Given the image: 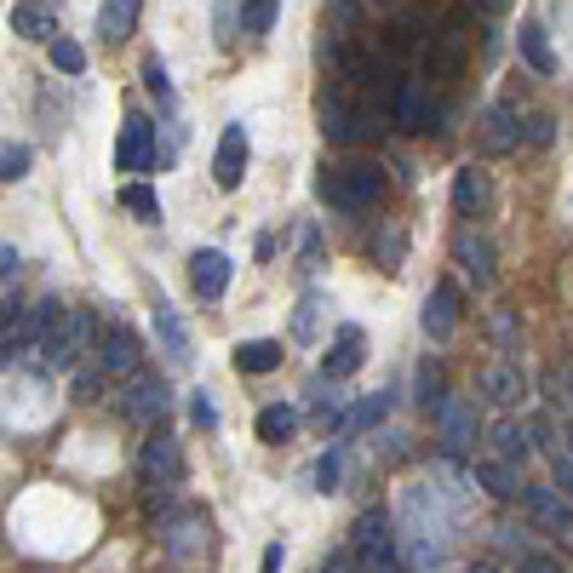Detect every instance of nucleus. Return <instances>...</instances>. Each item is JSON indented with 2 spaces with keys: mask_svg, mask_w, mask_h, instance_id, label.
Wrapping results in <instances>:
<instances>
[{
  "mask_svg": "<svg viewBox=\"0 0 573 573\" xmlns=\"http://www.w3.org/2000/svg\"><path fill=\"white\" fill-rule=\"evenodd\" d=\"M92 333H98V327H92V310H64L52 333L40 339L35 367H40V373H52V379H58V373H75V361L92 351Z\"/></svg>",
  "mask_w": 573,
  "mask_h": 573,
  "instance_id": "obj_1",
  "label": "nucleus"
},
{
  "mask_svg": "<svg viewBox=\"0 0 573 573\" xmlns=\"http://www.w3.org/2000/svg\"><path fill=\"white\" fill-rule=\"evenodd\" d=\"M384 190H391V178H384L379 161H351V167H339L333 178H321V195L333 201L339 213H367V207H379Z\"/></svg>",
  "mask_w": 573,
  "mask_h": 573,
  "instance_id": "obj_2",
  "label": "nucleus"
},
{
  "mask_svg": "<svg viewBox=\"0 0 573 573\" xmlns=\"http://www.w3.org/2000/svg\"><path fill=\"white\" fill-rule=\"evenodd\" d=\"M436 436H442V454H447V459H470V447H476V436H482L476 402L447 396V402L436 407Z\"/></svg>",
  "mask_w": 573,
  "mask_h": 573,
  "instance_id": "obj_3",
  "label": "nucleus"
},
{
  "mask_svg": "<svg viewBox=\"0 0 573 573\" xmlns=\"http://www.w3.org/2000/svg\"><path fill=\"white\" fill-rule=\"evenodd\" d=\"M167 402H173L167 396V379H155V373H143V367H138V373L127 379V391H120V413L150 430V424L167 419Z\"/></svg>",
  "mask_w": 573,
  "mask_h": 573,
  "instance_id": "obj_4",
  "label": "nucleus"
},
{
  "mask_svg": "<svg viewBox=\"0 0 573 573\" xmlns=\"http://www.w3.org/2000/svg\"><path fill=\"white\" fill-rule=\"evenodd\" d=\"M522 505L534 527H545L550 539H562L573 550V499H562V487H522Z\"/></svg>",
  "mask_w": 573,
  "mask_h": 573,
  "instance_id": "obj_5",
  "label": "nucleus"
},
{
  "mask_svg": "<svg viewBox=\"0 0 573 573\" xmlns=\"http://www.w3.org/2000/svg\"><path fill=\"white\" fill-rule=\"evenodd\" d=\"M351 539H356V557H361L367 568H373V573L396 562V522L384 517V510H361Z\"/></svg>",
  "mask_w": 573,
  "mask_h": 573,
  "instance_id": "obj_6",
  "label": "nucleus"
},
{
  "mask_svg": "<svg viewBox=\"0 0 573 573\" xmlns=\"http://www.w3.org/2000/svg\"><path fill=\"white\" fill-rule=\"evenodd\" d=\"M115 167H120V173H150V167H155V120L143 115V110H132L127 120H120Z\"/></svg>",
  "mask_w": 573,
  "mask_h": 573,
  "instance_id": "obj_7",
  "label": "nucleus"
},
{
  "mask_svg": "<svg viewBox=\"0 0 573 573\" xmlns=\"http://www.w3.org/2000/svg\"><path fill=\"white\" fill-rule=\"evenodd\" d=\"M98 367H104V379H132L138 367H143V344H138V333L132 327H110L104 339H98Z\"/></svg>",
  "mask_w": 573,
  "mask_h": 573,
  "instance_id": "obj_8",
  "label": "nucleus"
},
{
  "mask_svg": "<svg viewBox=\"0 0 573 573\" xmlns=\"http://www.w3.org/2000/svg\"><path fill=\"white\" fill-rule=\"evenodd\" d=\"M482 396L494 402V407H505V413H517V407L527 402V379H522V367L510 361V356H494L482 367Z\"/></svg>",
  "mask_w": 573,
  "mask_h": 573,
  "instance_id": "obj_9",
  "label": "nucleus"
},
{
  "mask_svg": "<svg viewBox=\"0 0 573 573\" xmlns=\"http://www.w3.org/2000/svg\"><path fill=\"white\" fill-rule=\"evenodd\" d=\"M424 339L430 344H447L459 333V286L454 281H442V286H430V298H424Z\"/></svg>",
  "mask_w": 573,
  "mask_h": 573,
  "instance_id": "obj_10",
  "label": "nucleus"
},
{
  "mask_svg": "<svg viewBox=\"0 0 573 573\" xmlns=\"http://www.w3.org/2000/svg\"><path fill=\"white\" fill-rule=\"evenodd\" d=\"M161 534H167V557H173L178 568H190L201 550H207V522H201L195 510H178V517H167V527H161Z\"/></svg>",
  "mask_w": 573,
  "mask_h": 573,
  "instance_id": "obj_11",
  "label": "nucleus"
},
{
  "mask_svg": "<svg viewBox=\"0 0 573 573\" xmlns=\"http://www.w3.org/2000/svg\"><path fill=\"white\" fill-rule=\"evenodd\" d=\"M247 127L241 120H230L224 127V138H218V161H213V178H218V190H235L241 178H247Z\"/></svg>",
  "mask_w": 573,
  "mask_h": 573,
  "instance_id": "obj_12",
  "label": "nucleus"
},
{
  "mask_svg": "<svg viewBox=\"0 0 573 573\" xmlns=\"http://www.w3.org/2000/svg\"><path fill=\"white\" fill-rule=\"evenodd\" d=\"M454 213L459 218H487L494 213V178L482 167H459L454 173Z\"/></svg>",
  "mask_w": 573,
  "mask_h": 573,
  "instance_id": "obj_13",
  "label": "nucleus"
},
{
  "mask_svg": "<svg viewBox=\"0 0 573 573\" xmlns=\"http://www.w3.org/2000/svg\"><path fill=\"white\" fill-rule=\"evenodd\" d=\"M454 258H459V270L470 276V286H476V293H487V286H494V241H487L482 230H464V235L454 241Z\"/></svg>",
  "mask_w": 573,
  "mask_h": 573,
  "instance_id": "obj_14",
  "label": "nucleus"
},
{
  "mask_svg": "<svg viewBox=\"0 0 573 573\" xmlns=\"http://www.w3.org/2000/svg\"><path fill=\"white\" fill-rule=\"evenodd\" d=\"M138 470H143L150 482L173 487V482L183 476V447H178L173 436H150V442H143V454H138Z\"/></svg>",
  "mask_w": 573,
  "mask_h": 573,
  "instance_id": "obj_15",
  "label": "nucleus"
},
{
  "mask_svg": "<svg viewBox=\"0 0 573 573\" xmlns=\"http://www.w3.org/2000/svg\"><path fill=\"white\" fill-rule=\"evenodd\" d=\"M224 286H230V258L218 247L190 253V293L195 298H224Z\"/></svg>",
  "mask_w": 573,
  "mask_h": 573,
  "instance_id": "obj_16",
  "label": "nucleus"
},
{
  "mask_svg": "<svg viewBox=\"0 0 573 573\" xmlns=\"http://www.w3.org/2000/svg\"><path fill=\"white\" fill-rule=\"evenodd\" d=\"M361 361H367V333H361V327H339V339H333V351H327L321 373L327 379H351V373H361Z\"/></svg>",
  "mask_w": 573,
  "mask_h": 573,
  "instance_id": "obj_17",
  "label": "nucleus"
},
{
  "mask_svg": "<svg viewBox=\"0 0 573 573\" xmlns=\"http://www.w3.org/2000/svg\"><path fill=\"white\" fill-rule=\"evenodd\" d=\"M339 384H344V379H327V373H316L310 384H304V402H310V419H316L321 430H339V424H344V407H351V402L339 396Z\"/></svg>",
  "mask_w": 573,
  "mask_h": 573,
  "instance_id": "obj_18",
  "label": "nucleus"
},
{
  "mask_svg": "<svg viewBox=\"0 0 573 573\" xmlns=\"http://www.w3.org/2000/svg\"><path fill=\"white\" fill-rule=\"evenodd\" d=\"M522 138L527 132H522V120H517V110H510V104H494V110L482 115V150L487 155H510Z\"/></svg>",
  "mask_w": 573,
  "mask_h": 573,
  "instance_id": "obj_19",
  "label": "nucleus"
},
{
  "mask_svg": "<svg viewBox=\"0 0 573 573\" xmlns=\"http://www.w3.org/2000/svg\"><path fill=\"white\" fill-rule=\"evenodd\" d=\"M391 110H396V127L402 132H424V120H430L424 80H396V87H391Z\"/></svg>",
  "mask_w": 573,
  "mask_h": 573,
  "instance_id": "obj_20",
  "label": "nucleus"
},
{
  "mask_svg": "<svg viewBox=\"0 0 573 573\" xmlns=\"http://www.w3.org/2000/svg\"><path fill=\"white\" fill-rule=\"evenodd\" d=\"M494 454H499L505 464H517V470H522L527 454H534V424H522V419H510V413H505V419L494 424Z\"/></svg>",
  "mask_w": 573,
  "mask_h": 573,
  "instance_id": "obj_21",
  "label": "nucleus"
},
{
  "mask_svg": "<svg viewBox=\"0 0 573 573\" xmlns=\"http://www.w3.org/2000/svg\"><path fill=\"white\" fill-rule=\"evenodd\" d=\"M470 482H476L487 499H522V476H517V464H505V459H482L470 470Z\"/></svg>",
  "mask_w": 573,
  "mask_h": 573,
  "instance_id": "obj_22",
  "label": "nucleus"
},
{
  "mask_svg": "<svg viewBox=\"0 0 573 573\" xmlns=\"http://www.w3.org/2000/svg\"><path fill=\"white\" fill-rule=\"evenodd\" d=\"M138 12H143V0H104V7H98V35H104L110 47H120V40L138 29Z\"/></svg>",
  "mask_w": 573,
  "mask_h": 573,
  "instance_id": "obj_23",
  "label": "nucleus"
},
{
  "mask_svg": "<svg viewBox=\"0 0 573 573\" xmlns=\"http://www.w3.org/2000/svg\"><path fill=\"white\" fill-rule=\"evenodd\" d=\"M155 333H161V344H167V356H173L178 367L195 361V356H190V333H183V316L173 310L167 298H155Z\"/></svg>",
  "mask_w": 573,
  "mask_h": 573,
  "instance_id": "obj_24",
  "label": "nucleus"
},
{
  "mask_svg": "<svg viewBox=\"0 0 573 573\" xmlns=\"http://www.w3.org/2000/svg\"><path fill=\"white\" fill-rule=\"evenodd\" d=\"M517 47H522V58H527V69H534V75H557L562 69V58L550 52V35L539 24H522L517 29Z\"/></svg>",
  "mask_w": 573,
  "mask_h": 573,
  "instance_id": "obj_25",
  "label": "nucleus"
},
{
  "mask_svg": "<svg viewBox=\"0 0 573 573\" xmlns=\"http://www.w3.org/2000/svg\"><path fill=\"white\" fill-rule=\"evenodd\" d=\"M281 356L286 351L276 339H247V344H235V373H276Z\"/></svg>",
  "mask_w": 573,
  "mask_h": 573,
  "instance_id": "obj_26",
  "label": "nucleus"
},
{
  "mask_svg": "<svg viewBox=\"0 0 573 573\" xmlns=\"http://www.w3.org/2000/svg\"><path fill=\"white\" fill-rule=\"evenodd\" d=\"M384 413H391V396H361L356 407H344V424L339 436H361V430H379Z\"/></svg>",
  "mask_w": 573,
  "mask_h": 573,
  "instance_id": "obj_27",
  "label": "nucleus"
},
{
  "mask_svg": "<svg viewBox=\"0 0 573 573\" xmlns=\"http://www.w3.org/2000/svg\"><path fill=\"white\" fill-rule=\"evenodd\" d=\"M258 436L270 442V447H281V442H293L298 436V407H286V402H276V407H264L258 413Z\"/></svg>",
  "mask_w": 573,
  "mask_h": 573,
  "instance_id": "obj_28",
  "label": "nucleus"
},
{
  "mask_svg": "<svg viewBox=\"0 0 573 573\" xmlns=\"http://www.w3.org/2000/svg\"><path fill=\"white\" fill-rule=\"evenodd\" d=\"M321 321H327V298L321 293H304L298 310H293V344H316L321 339Z\"/></svg>",
  "mask_w": 573,
  "mask_h": 573,
  "instance_id": "obj_29",
  "label": "nucleus"
},
{
  "mask_svg": "<svg viewBox=\"0 0 573 573\" xmlns=\"http://www.w3.org/2000/svg\"><path fill=\"white\" fill-rule=\"evenodd\" d=\"M12 35H24V40H52L58 24H52V12H47V7L24 0V7H12Z\"/></svg>",
  "mask_w": 573,
  "mask_h": 573,
  "instance_id": "obj_30",
  "label": "nucleus"
},
{
  "mask_svg": "<svg viewBox=\"0 0 573 573\" xmlns=\"http://www.w3.org/2000/svg\"><path fill=\"white\" fill-rule=\"evenodd\" d=\"M413 391H419V407L430 419H436V407L447 402V384H442V367L436 361H419V373H413Z\"/></svg>",
  "mask_w": 573,
  "mask_h": 573,
  "instance_id": "obj_31",
  "label": "nucleus"
},
{
  "mask_svg": "<svg viewBox=\"0 0 573 573\" xmlns=\"http://www.w3.org/2000/svg\"><path fill=\"white\" fill-rule=\"evenodd\" d=\"M281 17V0H241V35H270Z\"/></svg>",
  "mask_w": 573,
  "mask_h": 573,
  "instance_id": "obj_32",
  "label": "nucleus"
},
{
  "mask_svg": "<svg viewBox=\"0 0 573 573\" xmlns=\"http://www.w3.org/2000/svg\"><path fill=\"white\" fill-rule=\"evenodd\" d=\"M120 207H127L132 218H143V224H155L161 218V195L150 190V183H127V190H120Z\"/></svg>",
  "mask_w": 573,
  "mask_h": 573,
  "instance_id": "obj_33",
  "label": "nucleus"
},
{
  "mask_svg": "<svg viewBox=\"0 0 573 573\" xmlns=\"http://www.w3.org/2000/svg\"><path fill=\"white\" fill-rule=\"evenodd\" d=\"M47 47H52V69H64V75H80V69H87V47H80V40L52 35Z\"/></svg>",
  "mask_w": 573,
  "mask_h": 573,
  "instance_id": "obj_34",
  "label": "nucleus"
},
{
  "mask_svg": "<svg viewBox=\"0 0 573 573\" xmlns=\"http://www.w3.org/2000/svg\"><path fill=\"white\" fill-rule=\"evenodd\" d=\"M29 161H35V150H29V143H0V183L29 178Z\"/></svg>",
  "mask_w": 573,
  "mask_h": 573,
  "instance_id": "obj_35",
  "label": "nucleus"
},
{
  "mask_svg": "<svg viewBox=\"0 0 573 573\" xmlns=\"http://www.w3.org/2000/svg\"><path fill=\"white\" fill-rule=\"evenodd\" d=\"M344 464H351V459H344V447H327V454H321V464H316V487H321V494H339Z\"/></svg>",
  "mask_w": 573,
  "mask_h": 573,
  "instance_id": "obj_36",
  "label": "nucleus"
},
{
  "mask_svg": "<svg viewBox=\"0 0 573 573\" xmlns=\"http://www.w3.org/2000/svg\"><path fill=\"white\" fill-rule=\"evenodd\" d=\"M487 333H494V344H499V356H510V344H517V333H522V321H517V310H494V316H487Z\"/></svg>",
  "mask_w": 573,
  "mask_h": 573,
  "instance_id": "obj_37",
  "label": "nucleus"
},
{
  "mask_svg": "<svg viewBox=\"0 0 573 573\" xmlns=\"http://www.w3.org/2000/svg\"><path fill=\"white\" fill-rule=\"evenodd\" d=\"M143 80H150L161 115H173V87H167V69H161V58H150V64H143Z\"/></svg>",
  "mask_w": 573,
  "mask_h": 573,
  "instance_id": "obj_38",
  "label": "nucleus"
},
{
  "mask_svg": "<svg viewBox=\"0 0 573 573\" xmlns=\"http://www.w3.org/2000/svg\"><path fill=\"white\" fill-rule=\"evenodd\" d=\"M550 476H557L562 499H573V454H568V447H550Z\"/></svg>",
  "mask_w": 573,
  "mask_h": 573,
  "instance_id": "obj_39",
  "label": "nucleus"
},
{
  "mask_svg": "<svg viewBox=\"0 0 573 573\" xmlns=\"http://www.w3.org/2000/svg\"><path fill=\"white\" fill-rule=\"evenodd\" d=\"M190 424H195V430H218V407H213L207 391H195V396H190Z\"/></svg>",
  "mask_w": 573,
  "mask_h": 573,
  "instance_id": "obj_40",
  "label": "nucleus"
},
{
  "mask_svg": "<svg viewBox=\"0 0 573 573\" xmlns=\"http://www.w3.org/2000/svg\"><path fill=\"white\" fill-rule=\"evenodd\" d=\"M298 264H304V270H316V264H321V241H316V230H310V224H298Z\"/></svg>",
  "mask_w": 573,
  "mask_h": 573,
  "instance_id": "obj_41",
  "label": "nucleus"
},
{
  "mask_svg": "<svg viewBox=\"0 0 573 573\" xmlns=\"http://www.w3.org/2000/svg\"><path fill=\"white\" fill-rule=\"evenodd\" d=\"M557 138V120L550 115H527V143H550Z\"/></svg>",
  "mask_w": 573,
  "mask_h": 573,
  "instance_id": "obj_42",
  "label": "nucleus"
},
{
  "mask_svg": "<svg viewBox=\"0 0 573 573\" xmlns=\"http://www.w3.org/2000/svg\"><path fill=\"white\" fill-rule=\"evenodd\" d=\"M373 253L384 258V270H402V235H396V230H391V235H384V241H379V247H373Z\"/></svg>",
  "mask_w": 573,
  "mask_h": 573,
  "instance_id": "obj_43",
  "label": "nucleus"
},
{
  "mask_svg": "<svg viewBox=\"0 0 573 573\" xmlns=\"http://www.w3.org/2000/svg\"><path fill=\"white\" fill-rule=\"evenodd\" d=\"M12 276H17V247L0 241V281H12Z\"/></svg>",
  "mask_w": 573,
  "mask_h": 573,
  "instance_id": "obj_44",
  "label": "nucleus"
},
{
  "mask_svg": "<svg viewBox=\"0 0 573 573\" xmlns=\"http://www.w3.org/2000/svg\"><path fill=\"white\" fill-rule=\"evenodd\" d=\"M517 573H562V562H550V557H527Z\"/></svg>",
  "mask_w": 573,
  "mask_h": 573,
  "instance_id": "obj_45",
  "label": "nucleus"
},
{
  "mask_svg": "<svg viewBox=\"0 0 573 573\" xmlns=\"http://www.w3.org/2000/svg\"><path fill=\"white\" fill-rule=\"evenodd\" d=\"M333 12H339V24H344V29H351L356 17H361V7H356V0H333Z\"/></svg>",
  "mask_w": 573,
  "mask_h": 573,
  "instance_id": "obj_46",
  "label": "nucleus"
},
{
  "mask_svg": "<svg viewBox=\"0 0 573 573\" xmlns=\"http://www.w3.org/2000/svg\"><path fill=\"white\" fill-rule=\"evenodd\" d=\"M470 7H476V12H482V17H499V12H505V7H510V0H470Z\"/></svg>",
  "mask_w": 573,
  "mask_h": 573,
  "instance_id": "obj_47",
  "label": "nucleus"
},
{
  "mask_svg": "<svg viewBox=\"0 0 573 573\" xmlns=\"http://www.w3.org/2000/svg\"><path fill=\"white\" fill-rule=\"evenodd\" d=\"M264 573H281V545H270V550H264Z\"/></svg>",
  "mask_w": 573,
  "mask_h": 573,
  "instance_id": "obj_48",
  "label": "nucleus"
},
{
  "mask_svg": "<svg viewBox=\"0 0 573 573\" xmlns=\"http://www.w3.org/2000/svg\"><path fill=\"white\" fill-rule=\"evenodd\" d=\"M562 447H568V454H573V419L562 424Z\"/></svg>",
  "mask_w": 573,
  "mask_h": 573,
  "instance_id": "obj_49",
  "label": "nucleus"
},
{
  "mask_svg": "<svg viewBox=\"0 0 573 573\" xmlns=\"http://www.w3.org/2000/svg\"><path fill=\"white\" fill-rule=\"evenodd\" d=\"M470 573H494V568H487V562H482V568H470Z\"/></svg>",
  "mask_w": 573,
  "mask_h": 573,
  "instance_id": "obj_50",
  "label": "nucleus"
},
{
  "mask_svg": "<svg viewBox=\"0 0 573 573\" xmlns=\"http://www.w3.org/2000/svg\"><path fill=\"white\" fill-rule=\"evenodd\" d=\"M568 384H573V373H568Z\"/></svg>",
  "mask_w": 573,
  "mask_h": 573,
  "instance_id": "obj_51",
  "label": "nucleus"
}]
</instances>
